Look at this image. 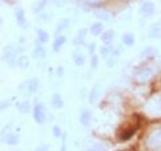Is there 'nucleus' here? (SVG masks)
Wrapping results in <instances>:
<instances>
[{
  "mask_svg": "<svg viewBox=\"0 0 161 151\" xmlns=\"http://www.w3.org/2000/svg\"><path fill=\"white\" fill-rule=\"evenodd\" d=\"M42 112H40V107L36 108V119H39V122H42Z\"/></svg>",
  "mask_w": 161,
  "mask_h": 151,
  "instance_id": "f257e3e1",
  "label": "nucleus"
},
{
  "mask_svg": "<svg viewBox=\"0 0 161 151\" xmlns=\"http://www.w3.org/2000/svg\"><path fill=\"white\" fill-rule=\"evenodd\" d=\"M124 40L126 42V44H132V36H130V35H125Z\"/></svg>",
  "mask_w": 161,
  "mask_h": 151,
  "instance_id": "f03ea898",
  "label": "nucleus"
}]
</instances>
